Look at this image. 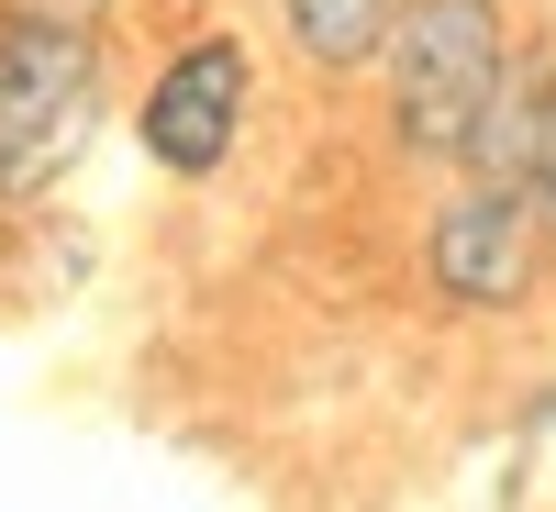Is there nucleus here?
<instances>
[{
	"label": "nucleus",
	"instance_id": "obj_1",
	"mask_svg": "<svg viewBox=\"0 0 556 512\" xmlns=\"http://www.w3.org/2000/svg\"><path fill=\"white\" fill-rule=\"evenodd\" d=\"M523 34H513V0H401V23L379 45V112H390V146L412 167H445L468 157V134L490 112V89L513 78Z\"/></svg>",
	"mask_w": 556,
	"mask_h": 512
},
{
	"label": "nucleus",
	"instance_id": "obj_2",
	"mask_svg": "<svg viewBox=\"0 0 556 512\" xmlns=\"http://www.w3.org/2000/svg\"><path fill=\"white\" fill-rule=\"evenodd\" d=\"M112 112V45L89 12H0V201H45Z\"/></svg>",
	"mask_w": 556,
	"mask_h": 512
},
{
	"label": "nucleus",
	"instance_id": "obj_3",
	"mask_svg": "<svg viewBox=\"0 0 556 512\" xmlns=\"http://www.w3.org/2000/svg\"><path fill=\"white\" fill-rule=\"evenodd\" d=\"M424 290L445 312H468V323H513L545 301V278H556V223L534 212L523 178H468L456 167L445 178V201L424 212Z\"/></svg>",
	"mask_w": 556,
	"mask_h": 512
},
{
	"label": "nucleus",
	"instance_id": "obj_4",
	"mask_svg": "<svg viewBox=\"0 0 556 512\" xmlns=\"http://www.w3.org/2000/svg\"><path fill=\"white\" fill-rule=\"evenodd\" d=\"M245 123H256V45L245 34H190L146 78V101H134V146L167 178H212V167H235Z\"/></svg>",
	"mask_w": 556,
	"mask_h": 512
},
{
	"label": "nucleus",
	"instance_id": "obj_5",
	"mask_svg": "<svg viewBox=\"0 0 556 512\" xmlns=\"http://www.w3.org/2000/svg\"><path fill=\"white\" fill-rule=\"evenodd\" d=\"M390 23H401V0H278V34L312 78H367Z\"/></svg>",
	"mask_w": 556,
	"mask_h": 512
},
{
	"label": "nucleus",
	"instance_id": "obj_6",
	"mask_svg": "<svg viewBox=\"0 0 556 512\" xmlns=\"http://www.w3.org/2000/svg\"><path fill=\"white\" fill-rule=\"evenodd\" d=\"M523 190H534V212L556 223V89H545V123H534V157H523Z\"/></svg>",
	"mask_w": 556,
	"mask_h": 512
}]
</instances>
